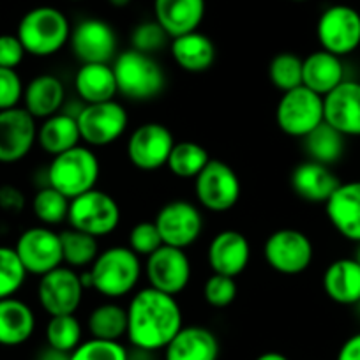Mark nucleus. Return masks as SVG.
<instances>
[{"label":"nucleus","instance_id":"nucleus-10","mask_svg":"<svg viewBox=\"0 0 360 360\" xmlns=\"http://www.w3.org/2000/svg\"><path fill=\"white\" fill-rule=\"evenodd\" d=\"M79 136L90 147L115 143L129 126V115L119 101L85 105L76 115Z\"/></svg>","mask_w":360,"mask_h":360},{"label":"nucleus","instance_id":"nucleus-30","mask_svg":"<svg viewBox=\"0 0 360 360\" xmlns=\"http://www.w3.org/2000/svg\"><path fill=\"white\" fill-rule=\"evenodd\" d=\"M75 89L85 105L113 101L119 94L113 68L110 64H82L75 75Z\"/></svg>","mask_w":360,"mask_h":360},{"label":"nucleus","instance_id":"nucleus-33","mask_svg":"<svg viewBox=\"0 0 360 360\" xmlns=\"http://www.w3.org/2000/svg\"><path fill=\"white\" fill-rule=\"evenodd\" d=\"M210 159L212 158L203 145L191 140H182L175 141L166 166L179 179H196Z\"/></svg>","mask_w":360,"mask_h":360},{"label":"nucleus","instance_id":"nucleus-53","mask_svg":"<svg viewBox=\"0 0 360 360\" xmlns=\"http://www.w3.org/2000/svg\"><path fill=\"white\" fill-rule=\"evenodd\" d=\"M292 2H306V0H292Z\"/></svg>","mask_w":360,"mask_h":360},{"label":"nucleus","instance_id":"nucleus-36","mask_svg":"<svg viewBox=\"0 0 360 360\" xmlns=\"http://www.w3.org/2000/svg\"><path fill=\"white\" fill-rule=\"evenodd\" d=\"M44 335L48 346L72 353L82 345L83 328L75 314H60V316H50Z\"/></svg>","mask_w":360,"mask_h":360},{"label":"nucleus","instance_id":"nucleus-17","mask_svg":"<svg viewBox=\"0 0 360 360\" xmlns=\"http://www.w3.org/2000/svg\"><path fill=\"white\" fill-rule=\"evenodd\" d=\"M71 51L82 64H110L117 57V34L108 22L82 20L69 37Z\"/></svg>","mask_w":360,"mask_h":360},{"label":"nucleus","instance_id":"nucleus-46","mask_svg":"<svg viewBox=\"0 0 360 360\" xmlns=\"http://www.w3.org/2000/svg\"><path fill=\"white\" fill-rule=\"evenodd\" d=\"M25 207V196L15 186H2L0 188V209L4 212L18 214Z\"/></svg>","mask_w":360,"mask_h":360},{"label":"nucleus","instance_id":"nucleus-22","mask_svg":"<svg viewBox=\"0 0 360 360\" xmlns=\"http://www.w3.org/2000/svg\"><path fill=\"white\" fill-rule=\"evenodd\" d=\"M290 186L299 198L311 203H327L341 186V180L330 169V166L316 161L299 162L290 175Z\"/></svg>","mask_w":360,"mask_h":360},{"label":"nucleus","instance_id":"nucleus-27","mask_svg":"<svg viewBox=\"0 0 360 360\" xmlns=\"http://www.w3.org/2000/svg\"><path fill=\"white\" fill-rule=\"evenodd\" d=\"M169 53L180 69L188 72H205L216 60V46L212 39L200 30L173 37Z\"/></svg>","mask_w":360,"mask_h":360},{"label":"nucleus","instance_id":"nucleus-52","mask_svg":"<svg viewBox=\"0 0 360 360\" xmlns=\"http://www.w3.org/2000/svg\"><path fill=\"white\" fill-rule=\"evenodd\" d=\"M355 259H356V262L360 263V242H359V249H356V256H355Z\"/></svg>","mask_w":360,"mask_h":360},{"label":"nucleus","instance_id":"nucleus-48","mask_svg":"<svg viewBox=\"0 0 360 360\" xmlns=\"http://www.w3.org/2000/svg\"><path fill=\"white\" fill-rule=\"evenodd\" d=\"M37 360H71V353L62 352V349L51 348V346H44L37 355Z\"/></svg>","mask_w":360,"mask_h":360},{"label":"nucleus","instance_id":"nucleus-45","mask_svg":"<svg viewBox=\"0 0 360 360\" xmlns=\"http://www.w3.org/2000/svg\"><path fill=\"white\" fill-rule=\"evenodd\" d=\"M27 51L16 34L0 36V68L16 69L25 58Z\"/></svg>","mask_w":360,"mask_h":360},{"label":"nucleus","instance_id":"nucleus-19","mask_svg":"<svg viewBox=\"0 0 360 360\" xmlns=\"http://www.w3.org/2000/svg\"><path fill=\"white\" fill-rule=\"evenodd\" d=\"M323 122L342 136H360V82L345 79L323 96Z\"/></svg>","mask_w":360,"mask_h":360},{"label":"nucleus","instance_id":"nucleus-31","mask_svg":"<svg viewBox=\"0 0 360 360\" xmlns=\"http://www.w3.org/2000/svg\"><path fill=\"white\" fill-rule=\"evenodd\" d=\"M79 140L78 120L71 113H55L37 127V143L51 158L79 145Z\"/></svg>","mask_w":360,"mask_h":360},{"label":"nucleus","instance_id":"nucleus-51","mask_svg":"<svg viewBox=\"0 0 360 360\" xmlns=\"http://www.w3.org/2000/svg\"><path fill=\"white\" fill-rule=\"evenodd\" d=\"M108 2L113 6V8H117V9L127 8V6L131 4V0H108Z\"/></svg>","mask_w":360,"mask_h":360},{"label":"nucleus","instance_id":"nucleus-34","mask_svg":"<svg viewBox=\"0 0 360 360\" xmlns=\"http://www.w3.org/2000/svg\"><path fill=\"white\" fill-rule=\"evenodd\" d=\"M345 138L346 136H342L327 122H321L316 129L311 131L304 138V145H306L311 161L330 166L341 159L342 152H345Z\"/></svg>","mask_w":360,"mask_h":360},{"label":"nucleus","instance_id":"nucleus-2","mask_svg":"<svg viewBox=\"0 0 360 360\" xmlns=\"http://www.w3.org/2000/svg\"><path fill=\"white\" fill-rule=\"evenodd\" d=\"M90 288L108 300L122 299L136 290L143 274L140 256L127 245H112L99 251L96 262L85 269Z\"/></svg>","mask_w":360,"mask_h":360},{"label":"nucleus","instance_id":"nucleus-43","mask_svg":"<svg viewBox=\"0 0 360 360\" xmlns=\"http://www.w3.org/2000/svg\"><path fill=\"white\" fill-rule=\"evenodd\" d=\"M162 245V238L159 235L158 226L154 221H141V223L134 224L129 231V245L127 248L131 251L136 252L138 256H150L152 252L158 251Z\"/></svg>","mask_w":360,"mask_h":360},{"label":"nucleus","instance_id":"nucleus-12","mask_svg":"<svg viewBox=\"0 0 360 360\" xmlns=\"http://www.w3.org/2000/svg\"><path fill=\"white\" fill-rule=\"evenodd\" d=\"M321 50L338 57L353 53L360 46V13L345 4L325 9L316 23Z\"/></svg>","mask_w":360,"mask_h":360},{"label":"nucleus","instance_id":"nucleus-6","mask_svg":"<svg viewBox=\"0 0 360 360\" xmlns=\"http://www.w3.org/2000/svg\"><path fill=\"white\" fill-rule=\"evenodd\" d=\"M120 217L122 214L117 200L98 188L69 202V228L96 238L113 233L120 224Z\"/></svg>","mask_w":360,"mask_h":360},{"label":"nucleus","instance_id":"nucleus-49","mask_svg":"<svg viewBox=\"0 0 360 360\" xmlns=\"http://www.w3.org/2000/svg\"><path fill=\"white\" fill-rule=\"evenodd\" d=\"M152 353L154 352H145V349L133 348V352H129V355H127V360H152Z\"/></svg>","mask_w":360,"mask_h":360},{"label":"nucleus","instance_id":"nucleus-3","mask_svg":"<svg viewBox=\"0 0 360 360\" xmlns=\"http://www.w3.org/2000/svg\"><path fill=\"white\" fill-rule=\"evenodd\" d=\"M71 30V23L60 9L39 6L23 15L16 36L27 53L44 58L57 55L69 43Z\"/></svg>","mask_w":360,"mask_h":360},{"label":"nucleus","instance_id":"nucleus-28","mask_svg":"<svg viewBox=\"0 0 360 360\" xmlns=\"http://www.w3.org/2000/svg\"><path fill=\"white\" fill-rule=\"evenodd\" d=\"M342 82H345V68L341 57L338 55L316 50L302 58V85L321 98Z\"/></svg>","mask_w":360,"mask_h":360},{"label":"nucleus","instance_id":"nucleus-11","mask_svg":"<svg viewBox=\"0 0 360 360\" xmlns=\"http://www.w3.org/2000/svg\"><path fill=\"white\" fill-rule=\"evenodd\" d=\"M143 274L150 288L176 297L188 288L191 281V259L186 249L162 244L158 251L147 256Z\"/></svg>","mask_w":360,"mask_h":360},{"label":"nucleus","instance_id":"nucleus-15","mask_svg":"<svg viewBox=\"0 0 360 360\" xmlns=\"http://www.w3.org/2000/svg\"><path fill=\"white\" fill-rule=\"evenodd\" d=\"M162 244L186 249L195 244L203 231V216L195 203L173 200L159 209L154 219Z\"/></svg>","mask_w":360,"mask_h":360},{"label":"nucleus","instance_id":"nucleus-41","mask_svg":"<svg viewBox=\"0 0 360 360\" xmlns=\"http://www.w3.org/2000/svg\"><path fill=\"white\" fill-rule=\"evenodd\" d=\"M237 293L238 286L235 283V278H228V276L212 274L203 285V299L216 309H224V307L231 306L233 300L237 299Z\"/></svg>","mask_w":360,"mask_h":360},{"label":"nucleus","instance_id":"nucleus-23","mask_svg":"<svg viewBox=\"0 0 360 360\" xmlns=\"http://www.w3.org/2000/svg\"><path fill=\"white\" fill-rule=\"evenodd\" d=\"M205 9V0H154V18L169 39L198 30Z\"/></svg>","mask_w":360,"mask_h":360},{"label":"nucleus","instance_id":"nucleus-55","mask_svg":"<svg viewBox=\"0 0 360 360\" xmlns=\"http://www.w3.org/2000/svg\"><path fill=\"white\" fill-rule=\"evenodd\" d=\"M359 311H360V302H359Z\"/></svg>","mask_w":360,"mask_h":360},{"label":"nucleus","instance_id":"nucleus-16","mask_svg":"<svg viewBox=\"0 0 360 360\" xmlns=\"http://www.w3.org/2000/svg\"><path fill=\"white\" fill-rule=\"evenodd\" d=\"M175 145L172 131L159 122H145L127 140V158L136 169L158 172L168 162Z\"/></svg>","mask_w":360,"mask_h":360},{"label":"nucleus","instance_id":"nucleus-24","mask_svg":"<svg viewBox=\"0 0 360 360\" xmlns=\"http://www.w3.org/2000/svg\"><path fill=\"white\" fill-rule=\"evenodd\" d=\"M219 341L210 328L189 325L180 328L179 334L165 348V360H217Z\"/></svg>","mask_w":360,"mask_h":360},{"label":"nucleus","instance_id":"nucleus-4","mask_svg":"<svg viewBox=\"0 0 360 360\" xmlns=\"http://www.w3.org/2000/svg\"><path fill=\"white\" fill-rule=\"evenodd\" d=\"M101 175V162L89 147L76 145L69 150L51 158L48 165V186L57 189L68 200L92 191Z\"/></svg>","mask_w":360,"mask_h":360},{"label":"nucleus","instance_id":"nucleus-42","mask_svg":"<svg viewBox=\"0 0 360 360\" xmlns=\"http://www.w3.org/2000/svg\"><path fill=\"white\" fill-rule=\"evenodd\" d=\"M168 37L169 36L165 32V29L155 20L154 22H143L134 27L133 34H131V48L141 51V53L152 55L166 46Z\"/></svg>","mask_w":360,"mask_h":360},{"label":"nucleus","instance_id":"nucleus-18","mask_svg":"<svg viewBox=\"0 0 360 360\" xmlns=\"http://www.w3.org/2000/svg\"><path fill=\"white\" fill-rule=\"evenodd\" d=\"M37 141L36 119L25 108L0 112V162L13 165L30 154Z\"/></svg>","mask_w":360,"mask_h":360},{"label":"nucleus","instance_id":"nucleus-1","mask_svg":"<svg viewBox=\"0 0 360 360\" xmlns=\"http://www.w3.org/2000/svg\"><path fill=\"white\" fill-rule=\"evenodd\" d=\"M127 334L131 346L145 352L165 349L168 342L184 327L182 307L176 297L159 290L141 288L129 300Z\"/></svg>","mask_w":360,"mask_h":360},{"label":"nucleus","instance_id":"nucleus-35","mask_svg":"<svg viewBox=\"0 0 360 360\" xmlns=\"http://www.w3.org/2000/svg\"><path fill=\"white\" fill-rule=\"evenodd\" d=\"M62 255H64L65 266L71 269H90L99 255L98 238L89 233L69 228L60 231Z\"/></svg>","mask_w":360,"mask_h":360},{"label":"nucleus","instance_id":"nucleus-9","mask_svg":"<svg viewBox=\"0 0 360 360\" xmlns=\"http://www.w3.org/2000/svg\"><path fill=\"white\" fill-rule=\"evenodd\" d=\"M314 248L311 238L295 228H281L270 233L263 245L266 265L283 276H299L311 266Z\"/></svg>","mask_w":360,"mask_h":360},{"label":"nucleus","instance_id":"nucleus-39","mask_svg":"<svg viewBox=\"0 0 360 360\" xmlns=\"http://www.w3.org/2000/svg\"><path fill=\"white\" fill-rule=\"evenodd\" d=\"M269 78L281 92L297 89L302 85V58L292 51L278 53L269 64Z\"/></svg>","mask_w":360,"mask_h":360},{"label":"nucleus","instance_id":"nucleus-20","mask_svg":"<svg viewBox=\"0 0 360 360\" xmlns=\"http://www.w3.org/2000/svg\"><path fill=\"white\" fill-rule=\"evenodd\" d=\"M251 259V244L248 237L237 230H223L212 237L207 251L212 274L237 278L248 269Z\"/></svg>","mask_w":360,"mask_h":360},{"label":"nucleus","instance_id":"nucleus-7","mask_svg":"<svg viewBox=\"0 0 360 360\" xmlns=\"http://www.w3.org/2000/svg\"><path fill=\"white\" fill-rule=\"evenodd\" d=\"M323 122V98L307 86L283 92L276 108V124L292 138H306Z\"/></svg>","mask_w":360,"mask_h":360},{"label":"nucleus","instance_id":"nucleus-50","mask_svg":"<svg viewBox=\"0 0 360 360\" xmlns=\"http://www.w3.org/2000/svg\"><path fill=\"white\" fill-rule=\"evenodd\" d=\"M255 360H290L285 353H279V352H265L262 355L256 356Z\"/></svg>","mask_w":360,"mask_h":360},{"label":"nucleus","instance_id":"nucleus-26","mask_svg":"<svg viewBox=\"0 0 360 360\" xmlns=\"http://www.w3.org/2000/svg\"><path fill=\"white\" fill-rule=\"evenodd\" d=\"M323 290L327 297L342 306H359L360 263L355 258H339L325 269Z\"/></svg>","mask_w":360,"mask_h":360},{"label":"nucleus","instance_id":"nucleus-37","mask_svg":"<svg viewBox=\"0 0 360 360\" xmlns=\"http://www.w3.org/2000/svg\"><path fill=\"white\" fill-rule=\"evenodd\" d=\"M69 202L71 200L60 195L57 189L46 186L34 195L32 212L44 226H58L68 221Z\"/></svg>","mask_w":360,"mask_h":360},{"label":"nucleus","instance_id":"nucleus-32","mask_svg":"<svg viewBox=\"0 0 360 360\" xmlns=\"http://www.w3.org/2000/svg\"><path fill=\"white\" fill-rule=\"evenodd\" d=\"M86 328L90 338L120 341L127 334V309L115 302L101 304L90 311Z\"/></svg>","mask_w":360,"mask_h":360},{"label":"nucleus","instance_id":"nucleus-47","mask_svg":"<svg viewBox=\"0 0 360 360\" xmlns=\"http://www.w3.org/2000/svg\"><path fill=\"white\" fill-rule=\"evenodd\" d=\"M335 360H360V332L342 342Z\"/></svg>","mask_w":360,"mask_h":360},{"label":"nucleus","instance_id":"nucleus-5","mask_svg":"<svg viewBox=\"0 0 360 360\" xmlns=\"http://www.w3.org/2000/svg\"><path fill=\"white\" fill-rule=\"evenodd\" d=\"M112 68L119 94L131 101H150L166 86V75L161 64L152 55L133 48L117 55Z\"/></svg>","mask_w":360,"mask_h":360},{"label":"nucleus","instance_id":"nucleus-44","mask_svg":"<svg viewBox=\"0 0 360 360\" xmlns=\"http://www.w3.org/2000/svg\"><path fill=\"white\" fill-rule=\"evenodd\" d=\"M25 85L16 69L0 68V112L11 110L23 101Z\"/></svg>","mask_w":360,"mask_h":360},{"label":"nucleus","instance_id":"nucleus-54","mask_svg":"<svg viewBox=\"0 0 360 360\" xmlns=\"http://www.w3.org/2000/svg\"><path fill=\"white\" fill-rule=\"evenodd\" d=\"M72 2H79V0H72Z\"/></svg>","mask_w":360,"mask_h":360},{"label":"nucleus","instance_id":"nucleus-29","mask_svg":"<svg viewBox=\"0 0 360 360\" xmlns=\"http://www.w3.org/2000/svg\"><path fill=\"white\" fill-rule=\"evenodd\" d=\"M36 330L32 307L16 297L0 300V346H20Z\"/></svg>","mask_w":360,"mask_h":360},{"label":"nucleus","instance_id":"nucleus-14","mask_svg":"<svg viewBox=\"0 0 360 360\" xmlns=\"http://www.w3.org/2000/svg\"><path fill=\"white\" fill-rule=\"evenodd\" d=\"M15 249L27 272L39 278L64 263L60 233L44 224L23 231L16 240Z\"/></svg>","mask_w":360,"mask_h":360},{"label":"nucleus","instance_id":"nucleus-25","mask_svg":"<svg viewBox=\"0 0 360 360\" xmlns=\"http://www.w3.org/2000/svg\"><path fill=\"white\" fill-rule=\"evenodd\" d=\"M64 101V83L55 75L34 76L23 90V108L36 120H44L60 112Z\"/></svg>","mask_w":360,"mask_h":360},{"label":"nucleus","instance_id":"nucleus-38","mask_svg":"<svg viewBox=\"0 0 360 360\" xmlns=\"http://www.w3.org/2000/svg\"><path fill=\"white\" fill-rule=\"evenodd\" d=\"M29 272L15 248L0 245V300L15 297L25 285Z\"/></svg>","mask_w":360,"mask_h":360},{"label":"nucleus","instance_id":"nucleus-8","mask_svg":"<svg viewBox=\"0 0 360 360\" xmlns=\"http://www.w3.org/2000/svg\"><path fill=\"white\" fill-rule=\"evenodd\" d=\"M195 193L200 205L209 212H228L240 200V179L230 165L210 159L195 179Z\"/></svg>","mask_w":360,"mask_h":360},{"label":"nucleus","instance_id":"nucleus-13","mask_svg":"<svg viewBox=\"0 0 360 360\" xmlns=\"http://www.w3.org/2000/svg\"><path fill=\"white\" fill-rule=\"evenodd\" d=\"M83 293L82 276L65 265L41 276L37 285V300L50 316L75 314L82 306Z\"/></svg>","mask_w":360,"mask_h":360},{"label":"nucleus","instance_id":"nucleus-40","mask_svg":"<svg viewBox=\"0 0 360 360\" xmlns=\"http://www.w3.org/2000/svg\"><path fill=\"white\" fill-rule=\"evenodd\" d=\"M129 349L120 341L90 338L71 353V360H127Z\"/></svg>","mask_w":360,"mask_h":360},{"label":"nucleus","instance_id":"nucleus-21","mask_svg":"<svg viewBox=\"0 0 360 360\" xmlns=\"http://www.w3.org/2000/svg\"><path fill=\"white\" fill-rule=\"evenodd\" d=\"M325 214L339 235L360 242V180L345 182L325 203Z\"/></svg>","mask_w":360,"mask_h":360}]
</instances>
